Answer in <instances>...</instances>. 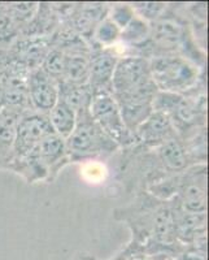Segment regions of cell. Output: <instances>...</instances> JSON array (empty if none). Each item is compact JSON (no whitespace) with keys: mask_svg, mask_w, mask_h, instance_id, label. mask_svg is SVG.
<instances>
[{"mask_svg":"<svg viewBox=\"0 0 209 260\" xmlns=\"http://www.w3.org/2000/svg\"><path fill=\"white\" fill-rule=\"evenodd\" d=\"M176 206L146 190L133 194V201L113 210V219L124 222L130 241L141 246L150 257H177L185 245L178 241Z\"/></svg>","mask_w":209,"mask_h":260,"instance_id":"1","label":"cell"},{"mask_svg":"<svg viewBox=\"0 0 209 260\" xmlns=\"http://www.w3.org/2000/svg\"><path fill=\"white\" fill-rule=\"evenodd\" d=\"M151 25L147 42L126 55L143 59L178 55L205 69L206 51L195 39L189 21L185 16V4L168 3L164 15Z\"/></svg>","mask_w":209,"mask_h":260,"instance_id":"2","label":"cell"},{"mask_svg":"<svg viewBox=\"0 0 209 260\" xmlns=\"http://www.w3.org/2000/svg\"><path fill=\"white\" fill-rule=\"evenodd\" d=\"M156 86L150 73V61L139 56H120L112 78V95L121 115L142 120L153 111Z\"/></svg>","mask_w":209,"mask_h":260,"instance_id":"3","label":"cell"},{"mask_svg":"<svg viewBox=\"0 0 209 260\" xmlns=\"http://www.w3.org/2000/svg\"><path fill=\"white\" fill-rule=\"evenodd\" d=\"M206 108L205 81L186 94L157 91L153 99V111L168 116L180 137L197 126H205Z\"/></svg>","mask_w":209,"mask_h":260,"instance_id":"4","label":"cell"},{"mask_svg":"<svg viewBox=\"0 0 209 260\" xmlns=\"http://www.w3.org/2000/svg\"><path fill=\"white\" fill-rule=\"evenodd\" d=\"M65 145L71 164L108 159L120 151L117 143L95 122L90 110L77 115L76 127L65 139Z\"/></svg>","mask_w":209,"mask_h":260,"instance_id":"5","label":"cell"},{"mask_svg":"<svg viewBox=\"0 0 209 260\" xmlns=\"http://www.w3.org/2000/svg\"><path fill=\"white\" fill-rule=\"evenodd\" d=\"M148 61L151 78L161 92L186 94L205 81V69L178 55L155 57Z\"/></svg>","mask_w":209,"mask_h":260,"instance_id":"6","label":"cell"},{"mask_svg":"<svg viewBox=\"0 0 209 260\" xmlns=\"http://www.w3.org/2000/svg\"><path fill=\"white\" fill-rule=\"evenodd\" d=\"M171 202L178 210L189 213H206L208 166L195 164L176 175Z\"/></svg>","mask_w":209,"mask_h":260,"instance_id":"7","label":"cell"},{"mask_svg":"<svg viewBox=\"0 0 209 260\" xmlns=\"http://www.w3.org/2000/svg\"><path fill=\"white\" fill-rule=\"evenodd\" d=\"M90 113L106 134L118 145L120 150L135 145V136L130 133L122 121L117 102L111 92L92 95Z\"/></svg>","mask_w":209,"mask_h":260,"instance_id":"8","label":"cell"},{"mask_svg":"<svg viewBox=\"0 0 209 260\" xmlns=\"http://www.w3.org/2000/svg\"><path fill=\"white\" fill-rule=\"evenodd\" d=\"M53 133L47 115L29 111L21 116L16 126L13 159L31 154L47 136ZM12 159V160H13Z\"/></svg>","mask_w":209,"mask_h":260,"instance_id":"9","label":"cell"},{"mask_svg":"<svg viewBox=\"0 0 209 260\" xmlns=\"http://www.w3.org/2000/svg\"><path fill=\"white\" fill-rule=\"evenodd\" d=\"M108 11L109 3H71L62 21L90 45L95 29L108 16Z\"/></svg>","mask_w":209,"mask_h":260,"instance_id":"10","label":"cell"},{"mask_svg":"<svg viewBox=\"0 0 209 260\" xmlns=\"http://www.w3.org/2000/svg\"><path fill=\"white\" fill-rule=\"evenodd\" d=\"M120 55L113 48H91L89 81L92 95L100 92L112 94V78Z\"/></svg>","mask_w":209,"mask_h":260,"instance_id":"11","label":"cell"},{"mask_svg":"<svg viewBox=\"0 0 209 260\" xmlns=\"http://www.w3.org/2000/svg\"><path fill=\"white\" fill-rule=\"evenodd\" d=\"M27 96L31 111L48 116L59 101V85L41 68L34 69L27 77Z\"/></svg>","mask_w":209,"mask_h":260,"instance_id":"12","label":"cell"},{"mask_svg":"<svg viewBox=\"0 0 209 260\" xmlns=\"http://www.w3.org/2000/svg\"><path fill=\"white\" fill-rule=\"evenodd\" d=\"M50 48V38L18 36L9 43L8 55L13 61L31 72L41 68Z\"/></svg>","mask_w":209,"mask_h":260,"instance_id":"13","label":"cell"},{"mask_svg":"<svg viewBox=\"0 0 209 260\" xmlns=\"http://www.w3.org/2000/svg\"><path fill=\"white\" fill-rule=\"evenodd\" d=\"M136 145L145 148H156L169 139L178 137L170 118L165 113L153 111L135 130Z\"/></svg>","mask_w":209,"mask_h":260,"instance_id":"14","label":"cell"},{"mask_svg":"<svg viewBox=\"0 0 209 260\" xmlns=\"http://www.w3.org/2000/svg\"><path fill=\"white\" fill-rule=\"evenodd\" d=\"M36 154L47 172V183L53 182L60 172L71 164L65 139L55 133L47 136L39 143L36 148Z\"/></svg>","mask_w":209,"mask_h":260,"instance_id":"15","label":"cell"},{"mask_svg":"<svg viewBox=\"0 0 209 260\" xmlns=\"http://www.w3.org/2000/svg\"><path fill=\"white\" fill-rule=\"evenodd\" d=\"M62 52L65 55V67L61 83L87 85L90 55H91V47H90L89 43L80 46V47L62 51Z\"/></svg>","mask_w":209,"mask_h":260,"instance_id":"16","label":"cell"},{"mask_svg":"<svg viewBox=\"0 0 209 260\" xmlns=\"http://www.w3.org/2000/svg\"><path fill=\"white\" fill-rule=\"evenodd\" d=\"M153 150L161 162V167L169 176L177 175V173L186 171L189 167L195 166L190 159L189 154L186 151L185 143L180 136L169 139Z\"/></svg>","mask_w":209,"mask_h":260,"instance_id":"17","label":"cell"},{"mask_svg":"<svg viewBox=\"0 0 209 260\" xmlns=\"http://www.w3.org/2000/svg\"><path fill=\"white\" fill-rule=\"evenodd\" d=\"M22 115L20 111L8 107L0 108V171H7L12 161L16 126Z\"/></svg>","mask_w":209,"mask_h":260,"instance_id":"18","label":"cell"},{"mask_svg":"<svg viewBox=\"0 0 209 260\" xmlns=\"http://www.w3.org/2000/svg\"><path fill=\"white\" fill-rule=\"evenodd\" d=\"M7 171L20 176L29 185L39 182L47 183V172H46L45 167L42 166V162L39 161L36 150L26 156L13 159L9 162Z\"/></svg>","mask_w":209,"mask_h":260,"instance_id":"19","label":"cell"},{"mask_svg":"<svg viewBox=\"0 0 209 260\" xmlns=\"http://www.w3.org/2000/svg\"><path fill=\"white\" fill-rule=\"evenodd\" d=\"M59 99L68 104L78 115L83 111H89L92 101V91L89 85H69L60 83Z\"/></svg>","mask_w":209,"mask_h":260,"instance_id":"20","label":"cell"},{"mask_svg":"<svg viewBox=\"0 0 209 260\" xmlns=\"http://www.w3.org/2000/svg\"><path fill=\"white\" fill-rule=\"evenodd\" d=\"M48 120H50L53 133L66 139L76 127L77 113L68 104L59 99L55 107L48 113Z\"/></svg>","mask_w":209,"mask_h":260,"instance_id":"21","label":"cell"},{"mask_svg":"<svg viewBox=\"0 0 209 260\" xmlns=\"http://www.w3.org/2000/svg\"><path fill=\"white\" fill-rule=\"evenodd\" d=\"M150 32L151 25L135 15V17L130 21L126 27L121 30L120 41L124 43V46H126L127 51L134 50L147 42V39L150 38Z\"/></svg>","mask_w":209,"mask_h":260,"instance_id":"22","label":"cell"},{"mask_svg":"<svg viewBox=\"0 0 209 260\" xmlns=\"http://www.w3.org/2000/svg\"><path fill=\"white\" fill-rule=\"evenodd\" d=\"M120 34L121 30L106 17L95 29L90 46L91 48H113V46L120 41Z\"/></svg>","mask_w":209,"mask_h":260,"instance_id":"23","label":"cell"},{"mask_svg":"<svg viewBox=\"0 0 209 260\" xmlns=\"http://www.w3.org/2000/svg\"><path fill=\"white\" fill-rule=\"evenodd\" d=\"M65 67V55L61 50L55 47H51L50 51L46 55L45 60L42 62L41 69L47 74L48 77L52 78L55 82L59 85L62 81V74H64Z\"/></svg>","mask_w":209,"mask_h":260,"instance_id":"24","label":"cell"},{"mask_svg":"<svg viewBox=\"0 0 209 260\" xmlns=\"http://www.w3.org/2000/svg\"><path fill=\"white\" fill-rule=\"evenodd\" d=\"M130 4L133 7L135 15L142 20L147 21L148 24L159 20L168 8V3L164 2H135Z\"/></svg>","mask_w":209,"mask_h":260,"instance_id":"25","label":"cell"},{"mask_svg":"<svg viewBox=\"0 0 209 260\" xmlns=\"http://www.w3.org/2000/svg\"><path fill=\"white\" fill-rule=\"evenodd\" d=\"M107 17L112 21L118 29L122 30L124 27H126L130 21L135 17V12H134L133 7L130 3H113L109 4Z\"/></svg>","mask_w":209,"mask_h":260,"instance_id":"26","label":"cell"},{"mask_svg":"<svg viewBox=\"0 0 209 260\" xmlns=\"http://www.w3.org/2000/svg\"><path fill=\"white\" fill-rule=\"evenodd\" d=\"M108 260H152L147 255V252L136 243L129 242L121 248L120 251L116 252L111 259Z\"/></svg>","mask_w":209,"mask_h":260,"instance_id":"27","label":"cell"},{"mask_svg":"<svg viewBox=\"0 0 209 260\" xmlns=\"http://www.w3.org/2000/svg\"><path fill=\"white\" fill-rule=\"evenodd\" d=\"M176 260H208V252L200 251L190 246H185L177 255Z\"/></svg>","mask_w":209,"mask_h":260,"instance_id":"28","label":"cell"},{"mask_svg":"<svg viewBox=\"0 0 209 260\" xmlns=\"http://www.w3.org/2000/svg\"><path fill=\"white\" fill-rule=\"evenodd\" d=\"M69 260H99L91 254H87V252H77Z\"/></svg>","mask_w":209,"mask_h":260,"instance_id":"29","label":"cell"},{"mask_svg":"<svg viewBox=\"0 0 209 260\" xmlns=\"http://www.w3.org/2000/svg\"><path fill=\"white\" fill-rule=\"evenodd\" d=\"M152 260H176L171 256H156V257H151Z\"/></svg>","mask_w":209,"mask_h":260,"instance_id":"30","label":"cell"},{"mask_svg":"<svg viewBox=\"0 0 209 260\" xmlns=\"http://www.w3.org/2000/svg\"><path fill=\"white\" fill-rule=\"evenodd\" d=\"M0 108H2V103H0Z\"/></svg>","mask_w":209,"mask_h":260,"instance_id":"31","label":"cell"}]
</instances>
